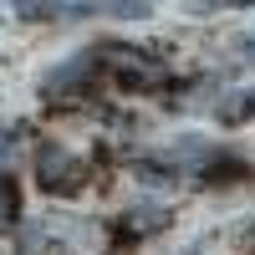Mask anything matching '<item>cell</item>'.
Returning <instances> with one entry per match:
<instances>
[{"mask_svg":"<svg viewBox=\"0 0 255 255\" xmlns=\"http://www.w3.org/2000/svg\"><path fill=\"white\" fill-rule=\"evenodd\" d=\"M128 225H133V235H153V230H163V209H158V204L128 209Z\"/></svg>","mask_w":255,"mask_h":255,"instance_id":"cell-3","label":"cell"},{"mask_svg":"<svg viewBox=\"0 0 255 255\" xmlns=\"http://www.w3.org/2000/svg\"><path fill=\"white\" fill-rule=\"evenodd\" d=\"M10 215H15V184L0 179V225H10Z\"/></svg>","mask_w":255,"mask_h":255,"instance_id":"cell-5","label":"cell"},{"mask_svg":"<svg viewBox=\"0 0 255 255\" xmlns=\"http://www.w3.org/2000/svg\"><path fill=\"white\" fill-rule=\"evenodd\" d=\"M36 179H41V189H51V194H77V189L87 184V163L77 153H67L61 143H51V148L36 153Z\"/></svg>","mask_w":255,"mask_h":255,"instance_id":"cell-1","label":"cell"},{"mask_svg":"<svg viewBox=\"0 0 255 255\" xmlns=\"http://www.w3.org/2000/svg\"><path fill=\"white\" fill-rule=\"evenodd\" d=\"M245 113H255V92H250V97H235V102H225V108H220V118H245Z\"/></svg>","mask_w":255,"mask_h":255,"instance_id":"cell-6","label":"cell"},{"mask_svg":"<svg viewBox=\"0 0 255 255\" xmlns=\"http://www.w3.org/2000/svg\"><path fill=\"white\" fill-rule=\"evenodd\" d=\"M10 148H15V143H10V138H0V158H5V153H10Z\"/></svg>","mask_w":255,"mask_h":255,"instance_id":"cell-7","label":"cell"},{"mask_svg":"<svg viewBox=\"0 0 255 255\" xmlns=\"http://www.w3.org/2000/svg\"><path fill=\"white\" fill-rule=\"evenodd\" d=\"M245 56H250V61H255V41H245Z\"/></svg>","mask_w":255,"mask_h":255,"instance_id":"cell-8","label":"cell"},{"mask_svg":"<svg viewBox=\"0 0 255 255\" xmlns=\"http://www.w3.org/2000/svg\"><path fill=\"white\" fill-rule=\"evenodd\" d=\"M97 10H108V15H123V20H143L153 5H143V0H133V5H128V0H123V5H97Z\"/></svg>","mask_w":255,"mask_h":255,"instance_id":"cell-4","label":"cell"},{"mask_svg":"<svg viewBox=\"0 0 255 255\" xmlns=\"http://www.w3.org/2000/svg\"><path fill=\"white\" fill-rule=\"evenodd\" d=\"M87 77H92V56H77V61H67V67L46 72V92H72L77 82H87Z\"/></svg>","mask_w":255,"mask_h":255,"instance_id":"cell-2","label":"cell"}]
</instances>
